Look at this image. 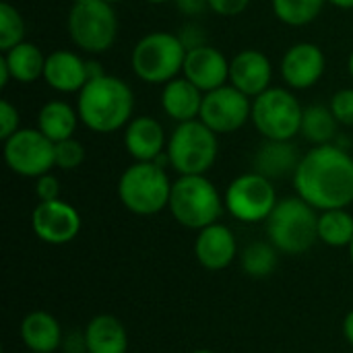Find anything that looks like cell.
<instances>
[{
	"label": "cell",
	"instance_id": "cell-42",
	"mask_svg": "<svg viewBox=\"0 0 353 353\" xmlns=\"http://www.w3.org/2000/svg\"><path fill=\"white\" fill-rule=\"evenodd\" d=\"M149 4H165V2H174V0H147Z\"/></svg>",
	"mask_w": 353,
	"mask_h": 353
},
{
	"label": "cell",
	"instance_id": "cell-26",
	"mask_svg": "<svg viewBox=\"0 0 353 353\" xmlns=\"http://www.w3.org/2000/svg\"><path fill=\"white\" fill-rule=\"evenodd\" d=\"M337 128L339 122L333 116L331 108L327 105H308L304 108V116H302V128L300 134L314 147L321 145H331L333 139L337 137Z\"/></svg>",
	"mask_w": 353,
	"mask_h": 353
},
{
	"label": "cell",
	"instance_id": "cell-18",
	"mask_svg": "<svg viewBox=\"0 0 353 353\" xmlns=\"http://www.w3.org/2000/svg\"><path fill=\"white\" fill-rule=\"evenodd\" d=\"M43 81L58 93H79L89 81L87 60L74 52L56 50L46 56Z\"/></svg>",
	"mask_w": 353,
	"mask_h": 353
},
{
	"label": "cell",
	"instance_id": "cell-24",
	"mask_svg": "<svg viewBox=\"0 0 353 353\" xmlns=\"http://www.w3.org/2000/svg\"><path fill=\"white\" fill-rule=\"evenodd\" d=\"M79 112L60 99L48 101L41 105L39 114H37V128L52 141H66L70 137H74V130L79 126Z\"/></svg>",
	"mask_w": 353,
	"mask_h": 353
},
{
	"label": "cell",
	"instance_id": "cell-25",
	"mask_svg": "<svg viewBox=\"0 0 353 353\" xmlns=\"http://www.w3.org/2000/svg\"><path fill=\"white\" fill-rule=\"evenodd\" d=\"M2 60L6 62L10 77L17 83H33L37 79H43L46 56L31 41H23L8 52H2Z\"/></svg>",
	"mask_w": 353,
	"mask_h": 353
},
{
	"label": "cell",
	"instance_id": "cell-41",
	"mask_svg": "<svg viewBox=\"0 0 353 353\" xmlns=\"http://www.w3.org/2000/svg\"><path fill=\"white\" fill-rule=\"evenodd\" d=\"M347 68H350V74H352L353 79V50L352 54H350V60H347Z\"/></svg>",
	"mask_w": 353,
	"mask_h": 353
},
{
	"label": "cell",
	"instance_id": "cell-32",
	"mask_svg": "<svg viewBox=\"0 0 353 353\" xmlns=\"http://www.w3.org/2000/svg\"><path fill=\"white\" fill-rule=\"evenodd\" d=\"M329 108H331V112H333V116L337 118L339 124L353 126V89H350V87L339 89L331 97Z\"/></svg>",
	"mask_w": 353,
	"mask_h": 353
},
{
	"label": "cell",
	"instance_id": "cell-14",
	"mask_svg": "<svg viewBox=\"0 0 353 353\" xmlns=\"http://www.w3.org/2000/svg\"><path fill=\"white\" fill-rule=\"evenodd\" d=\"M327 68L325 52L310 41H298L281 58V79L290 89L306 91L314 87Z\"/></svg>",
	"mask_w": 353,
	"mask_h": 353
},
{
	"label": "cell",
	"instance_id": "cell-35",
	"mask_svg": "<svg viewBox=\"0 0 353 353\" xmlns=\"http://www.w3.org/2000/svg\"><path fill=\"white\" fill-rule=\"evenodd\" d=\"M250 0H209V8L219 17H238L248 8Z\"/></svg>",
	"mask_w": 353,
	"mask_h": 353
},
{
	"label": "cell",
	"instance_id": "cell-37",
	"mask_svg": "<svg viewBox=\"0 0 353 353\" xmlns=\"http://www.w3.org/2000/svg\"><path fill=\"white\" fill-rule=\"evenodd\" d=\"M174 2H176L178 10H182L188 17L201 14L209 8V0H174Z\"/></svg>",
	"mask_w": 353,
	"mask_h": 353
},
{
	"label": "cell",
	"instance_id": "cell-13",
	"mask_svg": "<svg viewBox=\"0 0 353 353\" xmlns=\"http://www.w3.org/2000/svg\"><path fill=\"white\" fill-rule=\"evenodd\" d=\"M81 225L83 221L79 211L70 203L60 199L37 203L31 213L33 234L50 246H62L72 242L79 236Z\"/></svg>",
	"mask_w": 353,
	"mask_h": 353
},
{
	"label": "cell",
	"instance_id": "cell-30",
	"mask_svg": "<svg viewBox=\"0 0 353 353\" xmlns=\"http://www.w3.org/2000/svg\"><path fill=\"white\" fill-rule=\"evenodd\" d=\"M25 41V21L21 12L10 4H0V50L8 52L10 48Z\"/></svg>",
	"mask_w": 353,
	"mask_h": 353
},
{
	"label": "cell",
	"instance_id": "cell-44",
	"mask_svg": "<svg viewBox=\"0 0 353 353\" xmlns=\"http://www.w3.org/2000/svg\"><path fill=\"white\" fill-rule=\"evenodd\" d=\"M350 259H352V265H353V240H352V244H350Z\"/></svg>",
	"mask_w": 353,
	"mask_h": 353
},
{
	"label": "cell",
	"instance_id": "cell-2",
	"mask_svg": "<svg viewBox=\"0 0 353 353\" xmlns=\"http://www.w3.org/2000/svg\"><path fill=\"white\" fill-rule=\"evenodd\" d=\"M134 93L130 85L112 74H99L87 81L79 91L77 112L81 122L99 134H110L132 120Z\"/></svg>",
	"mask_w": 353,
	"mask_h": 353
},
{
	"label": "cell",
	"instance_id": "cell-17",
	"mask_svg": "<svg viewBox=\"0 0 353 353\" xmlns=\"http://www.w3.org/2000/svg\"><path fill=\"white\" fill-rule=\"evenodd\" d=\"M194 256L207 271H223L238 256V242L234 232L223 223H213L199 230L194 240Z\"/></svg>",
	"mask_w": 353,
	"mask_h": 353
},
{
	"label": "cell",
	"instance_id": "cell-1",
	"mask_svg": "<svg viewBox=\"0 0 353 353\" xmlns=\"http://www.w3.org/2000/svg\"><path fill=\"white\" fill-rule=\"evenodd\" d=\"M294 188L319 213L347 209L353 205V157L333 143L312 147L294 172Z\"/></svg>",
	"mask_w": 353,
	"mask_h": 353
},
{
	"label": "cell",
	"instance_id": "cell-6",
	"mask_svg": "<svg viewBox=\"0 0 353 353\" xmlns=\"http://www.w3.org/2000/svg\"><path fill=\"white\" fill-rule=\"evenodd\" d=\"M186 46L180 35L168 31H151L141 37L130 54L134 74L151 85H165L182 72Z\"/></svg>",
	"mask_w": 353,
	"mask_h": 353
},
{
	"label": "cell",
	"instance_id": "cell-33",
	"mask_svg": "<svg viewBox=\"0 0 353 353\" xmlns=\"http://www.w3.org/2000/svg\"><path fill=\"white\" fill-rule=\"evenodd\" d=\"M19 124H21L19 110L8 99H2L0 101V139L6 141L8 137H12L21 128Z\"/></svg>",
	"mask_w": 353,
	"mask_h": 353
},
{
	"label": "cell",
	"instance_id": "cell-21",
	"mask_svg": "<svg viewBox=\"0 0 353 353\" xmlns=\"http://www.w3.org/2000/svg\"><path fill=\"white\" fill-rule=\"evenodd\" d=\"M83 347L87 353H126L128 333L120 319L112 314L93 316L83 333Z\"/></svg>",
	"mask_w": 353,
	"mask_h": 353
},
{
	"label": "cell",
	"instance_id": "cell-9",
	"mask_svg": "<svg viewBox=\"0 0 353 353\" xmlns=\"http://www.w3.org/2000/svg\"><path fill=\"white\" fill-rule=\"evenodd\" d=\"M304 108L290 89L269 87L252 99L250 120L267 141H294L302 128Z\"/></svg>",
	"mask_w": 353,
	"mask_h": 353
},
{
	"label": "cell",
	"instance_id": "cell-28",
	"mask_svg": "<svg viewBox=\"0 0 353 353\" xmlns=\"http://www.w3.org/2000/svg\"><path fill=\"white\" fill-rule=\"evenodd\" d=\"M277 263H279V250L271 242H252L240 254L242 271L254 279H265L273 275Z\"/></svg>",
	"mask_w": 353,
	"mask_h": 353
},
{
	"label": "cell",
	"instance_id": "cell-38",
	"mask_svg": "<svg viewBox=\"0 0 353 353\" xmlns=\"http://www.w3.org/2000/svg\"><path fill=\"white\" fill-rule=\"evenodd\" d=\"M343 337L347 339V343L353 347V310H350L343 319Z\"/></svg>",
	"mask_w": 353,
	"mask_h": 353
},
{
	"label": "cell",
	"instance_id": "cell-3",
	"mask_svg": "<svg viewBox=\"0 0 353 353\" xmlns=\"http://www.w3.org/2000/svg\"><path fill=\"white\" fill-rule=\"evenodd\" d=\"M265 223L269 242L283 254H304L319 242V211L300 196L281 199Z\"/></svg>",
	"mask_w": 353,
	"mask_h": 353
},
{
	"label": "cell",
	"instance_id": "cell-36",
	"mask_svg": "<svg viewBox=\"0 0 353 353\" xmlns=\"http://www.w3.org/2000/svg\"><path fill=\"white\" fill-rule=\"evenodd\" d=\"M180 39L182 43L186 46V50H192V48H199V46H205V33L199 25H184L180 29Z\"/></svg>",
	"mask_w": 353,
	"mask_h": 353
},
{
	"label": "cell",
	"instance_id": "cell-43",
	"mask_svg": "<svg viewBox=\"0 0 353 353\" xmlns=\"http://www.w3.org/2000/svg\"><path fill=\"white\" fill-rule=\"evenodd\" d=\"M190 353H215V352H211V350H194V352H190Z\"/></svg>",
	"mask_w": 353,
	"mask_h": 353
},
{
	"label": "cell",
	"instance_id": "cell-20",
	"mask_svg": "<svg viewBox=\"0 0 353 353\" xmlns=\"http://www.w3.org/2000/svg\"><path fill=\"white\" fill-rule=\"evenodd\" d=\"M203 97H205V93L199 87H194L186 77H176L163 85L161 108L172 120L182 124V122L199 120L201 108H203Z\"/></svg>",
	"mask_w": 353,
	"mask_h": 353
},
{
	"label": "cell",
	"instance_id": "cell-8",
	"mask_svg": "<svg viewBox=\"0 0 353 353\" xmlns=\"http://www.w3.org/2000/svg\"><path fill=\"white\" fill-rule=\"evenodd\" d=\"M68 33L72 43L87 54L108 52L118 37L114 4L105 0H74L68 12Z\"/></svg>",
	"mask_w": 353,
	"mask_h": 353
},
{
	"label": "cell",
	"instance_id": "cell-40",
	"mask_svg": "<svg viewBox=\"0 0 353 353\" xmlns=\"http://www.w3.org/2000/svg\"><path fill=\"white\" fill-rule=\"evenodd\" d=\"M327 2H331L333 6L343 8V10H352L353 8V0H327Z\"/></svg>",
	"mask_w": 353,
	"mask_h": 353
},
{
	"label": "cell",
	"instance_id": "cell-10",
	"mask_svg": "<svg viewBox=\"0 0 353 353\" xmlns=\"http://www.w3.org/2000/svg\"><path fill=\"white\" fill-rule=\"evenodd\" d=\"M223 203L234 219L242 223H261L269 219L279 201L275 186L267 176L248 172L232 180L223 194Z\"/></svg>",
	"mask_w": 353,
	"mask_h": 353
},
{
	"label": "cell",
	"instance_id": "cell-15",
	"mask_svg": "<svg viewBox=\"0 0 353 353\" xmlns=\"http://www.w3.org/2000/svg\"><path fill=\"white\" fill-rule=\"evenodd\" d=\"M182 77H186L203 93H209L230 83V60L223 52L209 43L186 50Z\"/></svg>",
	"mask_w": 353,
	"mask_h": 353
},
{
	"label": "cell",
	"instance_id": "cell-23",
	"mask_svg": "<svg viewBox=\"0 0 353 353\" xmlns=\"http://www.w3.org/2000/svg\"><path fill=\"white\" fill-rule=\"evenodd\" d=\"M298 149L292 141H267L256 149L254 155V172L267 176L269 180L283 178L294 174L300 163Z\"/></svg>",
	"mask_w": 353,
	"mask_h": 353
},
{
	"label": "cell",
	"instance_id": "cell-39",
	"mask_svg": "<svg viewBox=\"0 0 353 353\" xmlns=\"http://www.w3.org/2000/svg\"><path fill=\"white\" fill-rule=\"evenodd\" d=\"M12 77H10V70H8V66H6V62L0 58V87L4 89L6 85H8V81H10Z\"/></svg>",
	"mask_w": 353,
	"mask_h": 353
},
{
	"label": "cell",
	"instance_id": "cell-47",
	"mask_svg": "<svg viewBox=\"0 0 353 353\" xmlns=\"http://www.w3.org/2000/svg\"><path fill=\"white\" fill-rule=\"evenodd\" d=\"M352 207H353V205H352Z\"/></svg>",
	"mask_w": 353,
	"mask_h": 353
},
{
	"label": "cell",
	"instance_id": "cell-16",
	"mask_svg": "<svg viewBox=\"0 0 353 353\" xmlns=\"http://www.w3.org/2000/svg\"><path fill=\"white\" fill-rule=\"evenodd\" d=\"M273 66L261 50H242L230 60V85L248 95L259 97L271 87Z\"/></svg>",
	"mask_w": 353,
	"mask_h": 353
},
{
	"label": "cell",
	"instance_id": "cell-27",
	"mask_svg": "<svg viewBox=\"0 0 353 353\" xmlns=\"http://www.w3.org/2000/svg\"><path fill=\"white\" fill-rule=\"evenodd\" d=\"M353 240V213L329 209L319 213V242L331 248H350Z\"/></svg>",
	"mask_w": 353,
	"mask_h": 353
},
{
	"label": "cell",
	"instance_id": "cell-34",
	"mask_svg": "<svg viewBox=\"0 0 353 353\" xmlns=\"http://www.w3.org/2000/svg\"><path fill=\"white\" fill-rule=\"evenodd\" d=\"M35 194L39 199V203H48V201H56L60 199V180L54 174H43L39 178H35Z\"/></svg>",
	"mask_w": 353,
	"mask_h": 353
},
{
	"label": "cell",
	"instance_id": "cell-45",
	"mask_svg": "<svg viewBox=\"0 0 353 353\" xmlns=\"http://www.w3.org/2000/svg\"><path fill=\"white\" fill-rule=\"evenodd\" d=\"M105 2H110V4H118V2H124V0H105Z\"/></svg>",
	"mask_w": 353,
	"mask_h": 353
},
{
	"label": "cell",
	"instance_id": "cell-19",
	"mask_svg": "<svg viewBox=\"0 0 353 353\" xmlns=\"http://www.w3.org/2000/svg\"><path fill=\"white\" fill-rule=\"evenodd\" d=\"M168 147L165 130L151 116H137L124 128V149L134 161H155Z\"/></svg>",
	"mask_w": 353,
	"mask_h": 353
},
{
	"label": "cell",
	"instance_id": "cell-29",
	"mask_svg": "<svg viewBox=\"0 0 353 353\" xmlns=\"http://www.w3.org/2000/svg\"><path fill=\"white\" fill-rule=\"evenodd\" d=\"M327 0H271L273 14L290 27H304L316 21Z\"/></svg>",
	"mask_w": 353,
	"mask_h": 353
},
{
	"label": "cell",
	"instance_id": "cell-5",
	"mask_svg": "<svg viewBox=\"0 0 353 353\" xmlns=\"http://www.w3.org/2000/svg\"><path fill=\"white\" fill-rule=\"evenodd\" d=\"M172 184L165 168L155 161H134L118 180V196L130 213L149 217L170 205Z\"/></svg>",
	"mask_w": 353,
	"mask_h": 353
},
{
	"label": "cell",
	"instance_id": "cell-46",
	"mask_svg": "<svg viewBox=\"0 0 353 353\" xmlns=\"http://www.w3.org/2000/svg\"><path fill=\"white\" fill-rule=\"evenodd\" d=\"M27 353H35V352H27Z\"/></svg>",
	"mask_w": 353,
	"mask_h": 353
},
{
	"label": "cell",
	"instance_id": "cell-11",
	"mask_svg": "<svg viewBox=\"0 0 353 353\" xmlns=\"http://www.w3.org/2000/svg\"><path fill=\"white\" fill-rule=\"evenodd\" d=\"M4 161L10 172L23 178H39L54 163V143L39 128H19L4 141Z\"/></svg>",
	"mask_w": 353,
	"mask_h": 353
},
{
	"label": "cell",
	"instance_id": "cell-4",
	"mask_svg": "<svg viewBox=\"0 0 353 353\" xmlns=\"http://www.w3.org/2000/svg\"><path fill=\"white\" fill-rule=\"evenodd\" d=\"M168 209L180 225L199 232L219 221L225 203L207 176H180L172 184Z\"/></svg>",
	"mask_w": 353,
	"mask_h": 353
},
{
	"label": "cell",
	"instance_id": "cell-12",
	"mask_svg": "<svg viewBox=\"0 0 353 353\" xmlns=\"http://www.w3.org/2000/svg\"><path fill=\"white\" fill-rule=\"evenodd\" d=\"M250 112L252 99L228 83L205 93L199 120L205 122L215 134H232L250 120Z\"/></svg>",
	"mask_w": 353,
	"mask_h": 353
},
{
	"label": "cell",
	"instance_id": "cell-22",
	"mask_svg": "<svg viewBox=\"0 0 353 353\" xmlns=\"http://www.w3.org/2000/svg\"><path fill=\"white\" fill-rule=\"evenodd\" d=\"M21 339L27 352L54 353L62 345V327L46 310H33L21 321Z\"/></svg>",
	"mask_w": 353,
	"mask_h": 353
},
{
	"label": "cell",
	"instance_id": "cell-31",
	"mask_svg": "<svg viewBox=\"0 0 353 353\" xmlns=\"http://www.w3.org/2000/svg\"><path fill=\"white\" fill-rule=\"evenodd\" d=\"M83 161H85V145L81 141H77L74 137L54 143V163H56V168H60L64 172H70V170H77Z\"/></svg>",
	"mask_w": 353,
	"mask_h": 353
},
{
	"label": "cell",
	"instance_id": "cell-7",
	"mask_svg": "<svg viewBox=\"0 0 353 353\" xmlns=\"http://www.w3.org/2000/svg\"><path fill=\"white\" fill-rule=\"evenodd\" d=\"M170 165L180 176H205L217 159V134L201 120L182 122L174 128L165 147Z\"/></svg>",
	"mask_w": 353,
	"mask_h": 353
}]
</instances>
